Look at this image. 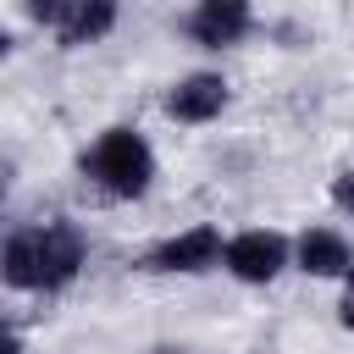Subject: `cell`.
<instances>
[{
  "label": "cell",
  "instance_id": "obj_6",
  "mask_svg": "<svg viewBox=\"0 0 354 354\" xmlns=\"http://www.w3.org/2000/svg\"><path fill=\"white\" fill-rule=\"evenodd\" d=\"M249 28H254L249 0H199L194 17H188V39L205 44V50H227V44H238Z\"/></svg>",
  "mask_w": 354,
  "mask_h": 354
},
{
  "label": "cell",
  "instance_id": "obj_4",
  "mask_svg": "<svg viewBox=\"0 0 354 354\" xmlns=\"http://www.w3.org/2000/svg\"><path fill=\"white\" fill-rule=\"evenodd\" d=\"M282 266H288V238H282V232L254 227V232H238V238L227 243V271H232L238 282H277Z\"/></svg>",
  "mask_w": 354,
  "mask_h": 354
},
{
  "label": "cell",
  "instance_id": "obj_9",
  "mask_svg": "<svg viewBox=\"0 0 354 354\" xmlns=\"http://www.w3.org/2000/svg\"><path fill=\"white\" fill-rule=\"evenodd\" d=\"M332 199H337V205H343V210L354 216V171H343V177L332 183Z\"/></svg>",
  "mask_w": 354,
  "mask_h": 354
},
{
  "label": "cell",
  "instance_id": "obj_10",
  "mask_svg": "<svg viewBox=\"0 0 354 354\" xmlns=\"http://www.w3.org/2000/svg\"><path fill=\"white\" fill-rule=\"evenodd\" d=\"M337 315H343V326L354 332V271L343 277V310H337Z\"/></svg>",
  "mask_w": 354,
  "mask_h": 354
},
{
  "label": "cell",
  "instance_id": "obj_5",
  "mask_svg": "<svg viewBox=\"0 0 354 354\" xmlns=\"http://www.w3.org/2000/svg\"><path fill=\"white\" fill-rule=\"evenodd\" d=\"M221 260H227V243L216 227H188V232L149 249V271H210Z\"/></svg>",
  "mask_w": 354,
  "mask_h": 354
},
{
  "label": "cell",
  "instance_id": "obj_2",
  "mask_svg": "<svg viewBox=\"0 0 354 354\" xmlns=\"http://www.w3.org/2000/svg\"><path fill=\"white\" fill-rule=\"evenodd\" d=\"M83 177L100 183L111 199H138V194L149 188V177H155V155H149L144 133H133V127H105V133L94 138V149L83 155Z\"/></svg>",
  "mask_w": 354,
  "mask_h": 354
},
{
  "label": "cell",
  "instance_id": "obj_8",
  "mask_svg": "<svg viewBox=\"0 0 354 354\" xmlns=\"http://www.w3.org/2000/svg\"><path fill=\"white\" fill-rule=\"evenodd\" d=\"M299 271H310V277H348L354 271V249L332 227H310L299 238Z\"/></svg>",
  "mask_w": 354,
  "mask_h": 354
},
{
  "label": "cell",
  "instance_id": "obj_11",
  "mask_svg": "<svg viewBox=\"0 0 354 354\" xmlns=\"http://www.w3.org/2000/svg\"><path fill=\"white\" fill-rule=\"evenodd\" d=\"M155 354H177V348H155Z\"/></svg>",
  "mask_w": 354,
  "mask_h": 354
},
{
  "label": "cell",
  "instance_id": "obj_1",
  "mask_svg": "<svg viewBox=\"0 0 354 354\" xmlns=\"http://www.w3.org/2000/svg\"><path fill=\"white\" fill-rule=\"evenodd\" d=\"M83 266V238L72 221H44V227H22L6 238V254H0V271L11 288H28V293H50V288H66Z\"/></svg>",
  "mask_w": 354,
  "mask_h": 354
},
{
  "label": "cell",
  "instance_id": "obj_7",
  "mask_svg": "<svg viewBox=\"0 0 354 354\" xmlns=\"http://www.w3.org/2000/svg\"><path fill=\"white\" fill-rule=\"evenodd\" d=\"M221 105H227V83L216 72H194L166 94V111L177 122H210V116H221Z\"/></svg>",
  "mask_w": 354,
  "mask_h": 354
},
{
  "label": "cell",
  "instance_id": "obj_3",
  "mask_svg": "<svg viewBox=\"0 0 354 354\" xmlns=\"http://www.w3.org/2000/svg\"><path fill=\"white\" fill-rule=\"evenodd\" d=\"M28 17L61 44H94L116 28V0H28Z\"/></svg>",
  "mask_w": 354,
  "mask_h": 354
}]
</instances>
